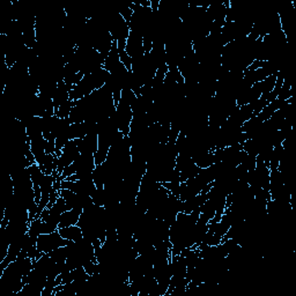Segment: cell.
<instances>
[{
	"label": "cell",
	"instance_id": "6da1fadb",
	"mask_svg": "<svg viewBox=\"0 0 296 296\" xmlns=\"http://www.w3.org/2000/svg\"><path fill=\"white\" fill-rule=\"evenodd\" d=\"M71 243V241L65 240L62 237L59 232H53L51 234H42L39 236L36 242V247L37 250L42 253H50L52 251H55L56 249L60 247H65V245H69Z\"/></svg>",
	"mask_w": 296,
	"mask_h": 296
},
{
	"label": "cell",
	"instance_id": "7a4b0ae2",
	"mask_svg": "<svg viewBox=\"0 0 296 296\" xmlns=\"http://www.w3.org/2000/svg\"><path fill=\"white\" fill-rule=\"evenodd\" d=\"M126 52L128 53L133 59H138V58L143 57L145 55V50H144V39L140 35L136 34V32L130 31V35H128L126 40Z\"/></svg>",
	"mask_w": 296,
	"mask_h": 296
},
{
	"label": "cell",
	"instance_id": "3957f363",
	"mask_svg": "<svg viewBox=\"0 0 296 296\" xmlns=\"http://www.w3.org/2000/svg\"><path fill=\"white\" fill-rule=\"evenodd\" d=\"M77 144L80 154L95 155L98 148V133L97 131L90 132L81 139H77Z\"/></svg>",
	"mask_w": 296,
	"mask_h": 296
},
{
	"label": "cell",
	"instance_id": "277c9868",
	"mask_svg": "<svg viewBox=\"0 0 296 296\" xmlns=\"http://www.w3.org/2000/svg\"><path fill=\"white\" fill-rule=\"evenodd\" d=\"M72 88H73L72 86L66 85L64 81H60L59 83H58L57 89L55 91V95H53V97H52L53 106H55V112L62 103L69 101L70 94H71V90H72Z\"/></svg>",
	"mask_w": 296,
	"mask_h": 296
},
{
	"label": "cell",
	"instance_id": "5b68a950",
	"mask_svg": "<svg viewBox=\"0 0 296 296\" xmlns=\"http://www.w3.org/2000/svg\"><path fill=\"white\" fill-rule=\"evenodd\" d=\"M81 213H82V211L77 210V208L65 211L64 213L61 214L60 219H59V226H58V229L78 224L79 219H80V216H81Z\"/></svg>",
	"mask_w": 296,
	"mask_h": 296
},
{
	"label": "cell",
	"instance_id": "8992f818",
	"mask_svg": "<svg viewBox=\"0 0 296 296\" xmlns=\"http://www.w3.org/2000/svg\"><path fill=\"white\" fill-rule=\"evenodd\" d=\"M58 232H59V234L64 237L65 240L71 241V242H77L83 237L82 229L79 227L78 224H74V226H70V227L59 228L58 229Z\"/></svg>",
	"mask_w": 296,
	"mask_h": 296
},
{
	"label": "cell",
	"instance_id": "52a82bcc",
	"mask_svg": "<svg viewBox=\"0 0 296 296\" xmlns=\"http://www.w3.org/2000/svg\"><path fill=\"white\" fill-rule=\"evenodd\" d=\"M28 173L29 175H30V178H31L32 184H34V187H40L42 179H43L45 175L43 172H42L40 166L37 163H34L30 167H28Z\"/></svg>",
	"mask_w": 296,
	"mask_h": 296
},
{
	"label": "cell",
	"instance_id": "ba28073f",
	"mask_svg": "<svg viewBox=\"0 0 296 296\" xmlns=\"http://www.w3.org/2000/svg\"><path fill=\"white\" fill-rule=\"evenodd\" d=\"M49 255L56 262H59V264H61V262H66V259H68V257H69L68 245L56 249L55 251L50 252Z\"/></svg>",
	"mask_w": 296,
	"mask_h": 296
},
{
	"label": "cell",
	"instance_id": "9c48e42d",
	"mask_svg": "<svg viewBox=\"0 0 296 296\" xmlns=\"http://www.w3.org/2000/svg\"><path fill=\"white\" fill-rule=\"evenodd\" d=\"M73 107H74V101H72V100H69V101L64 102L59 108H58L55 112V115L59 118H69L70 115H71V111H72V109H73Z\"/></svg>",
	"mask_w": 296,
	"mask_h": 296
}]
</instances>
